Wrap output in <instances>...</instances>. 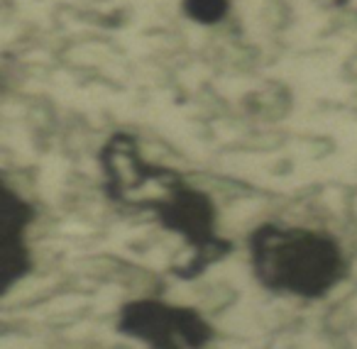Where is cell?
Masks as SVG:
<instances>
[{
	"instance_id": "1",
	"label": "cell",
	"mask_w": 357,
	"mask_h": 349,
	"mask_svg": "<svg viewBox=\"0 0 357 349\" xmlns=\"http://www.w3.org/2000/svg\"><path fill=\"white\" fill-rule=\"evenodd\" d=\"M98 159L110 201L125 208L152 210L159 225L186 242L191 256L174 269V276L184 281L199 279L211 264H218L230 254L233 245L215 230V205L208 193L189 186L174 169L149 164L132 134H113Z\"/></svg>"
},
{
	"instance_id": "2",
	"label": "cell",
	"mask_w": 357,
	"mask_h": 349,
	"mask_svg": "<svg viewBox=\"0 0 357 349\" xmlns=\"http://www.w3.org/2000/svg\"><path fill=\"white\" fill-rule=\"evenodd\" d=\"M248 249L255 279L272 293L318 300L337 288L347 274L340 245L308 227L259 225L250 235Z\"/></svg>"
},
{
	"instance_id": "3",
	"label": "cell",
	"mask_w": 357,
	"mask_h": 349,
	"mask_svg": "<svg viewBox=\"0 0 357 349\" xmlns=\"http://www.w3.org/2000/svg\"><path fill=\"white\" fill-rule=\"evenodd\" d=\"M115 329L149 349H206L213 339V327L196 308L154 298L125 303L118 310Z\"/></svg>"
},
{
	"instance_id": "4",
	"label": "cell",
	"mask_w": 357,
	"mask_h": 349,
	"mask_svg": "<svg viewBox=\"0 0 357 349\" xmlns=\"http://www.w3.org/2000/svg\"><path fill=\"white\" fill-rule=\"evenodd\" d=\"M35 220L32 205L13 191L8 183L0 188V293L22 281L32 269V256L27 249L25 232Z\"/></svg>"
},
{
	"instance_id": "5",
	"label": "cell",
	"mask_w": 357,
	"mask_h": 349,
	"mask_svg": "<svg viewBox=\"0 0 357 349\" xmlns=\"http://www.w3.org/2000/svg\"><path fill=\"white\" fill-rule=\"evenodd\" d=\"M230 0H184V13L201 25H215L228 15Z\"/></svg>"
}]
</instances>
